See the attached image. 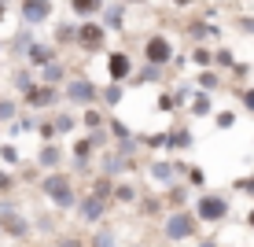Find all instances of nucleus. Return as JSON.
Here are the masks:
<instances>
[{"mask_svg": "<svg viewBox=\"0 0 254 247\" xmlns=\"http://www.w3.org/2000/svg\"><path fill=\"white\" fill-rule=\"evenodd\" d=\"M0 56H4V45H0Z\"/></svg>", "mask_w": 254, "mask_h": 247, "instance_id": "e2e57ef3", "label": "nucleus"}, {"mask_svg": "<svg viewBox=\"0 0 254 247\" xmlns=\"http://www.w3.org/2000/svg\"><path fill=\"white\" fill-rule=\"evenodd\" d=\"M37 192H41V199H45L48 207H56V214H66V210H74L77 199H81V188H77L74 173H70L66 166H63V170L45 173V177L37 181Z\"/></svg>", "mask_w": 254, "mask_h": 247, "instance_id": "f257e3e1", "label": "nucleus"}, {"mask_svg": "<svg viewBox=\"0 0 254 247\" xmlns=\"http://www.w3.org/2000/svg\"><path fill=\"white\" fill-rule=\"evenodd\" d=\"M48 118H52V126H56V137L59 140H63V137H77V129H81V114H77L74 107H66V103H63V107H56Z\"/></svg>", "mask_w": 254, "mask_h": 247, "instance_id": "dca6fc26", "label": "nucleus"}, {"mask_svg": "<svg viewBox=\"0 0 254 247\" xmlns=\"http://www.w3.org/2000/svg\"><path fill=\"white\" fill-rule=\"evenodd\" d=\"M77 114H81V129H89V133H96V129H107V118H111V114H103L100 103H96V107L77 111Z\"/></svg>", "mask_w": 254, "mask_h": 247, "instance_id": "c85d7f7f", "label": "nucleus"}, {"mask_svg": "<svg viewBox=\"0 0 254 247\" xmlns=\"http://www.w3.org/2000/svg\"><path fill=\"white\" fill-rule=\"evenodd\" d=\"M144 170H147V177L159 184V188H170L173 181H181L177 177V166H173V155H151V159H144Z\"/></svg>", "mask_w": 254, "mask_h": 247, "instance_id": "ddd939ff", "label": "nucleus"}, {"mask_svg": "<svg viewBox=\"0 0 254 247\" xmlns=\"http://www.w3.org/2000/svg\"><path fill=\"white\" fill-rule=\"evenodd\" d=\"M22 114V103L19 96H0V126H11L15 118Z\"/></svg>", "mask_w": 254, "mask_h": 247, "instance_id": "72a5a7b5", "label": "nucleus"}, {"mask_svg": "<svg viewBox=\"0 0 254 247\" xmlns=\"http://www.w3.org/2000/svg\"><path fill=\"white\" fill-rule=\"evenodd\" d=\"M115 210V203H107V199H100V196H92V192H81V199H77V207H74V214H77V222L81 225H107V214Z\"/></svg>", "mask_w": 254, "mask_h": 247, "instance_id": "423d86ee", "label": "nucleus"}, {"mask_svg": "<svg viewBox=\"0 0 254 247\" xmlns=\"http://www.w3.org/2000/svg\"><path fill=\"white\" fill-rule=\"evenodd\" d=\"M103 7H107V0H70V15H74L77 22L103 15Z\"/></svg>", "mask_w": 254, "mask_h": 247, "instance_id": "393cba45", "label": "nucleus"}, {"mask_svg": "<svg viewBox=\"0 0 254 247\" xmlns=\"http://www.w3.org/2000/svg\"><path fill=\"white\" fill-rule=\"evenodd\" d=\"M191 210H195V218L203 225H225L232 218V199L225 196V192L203 188V192H195V199H191Z\"/></svg>", "mask_w": 254, "mask_h": 247, "instance_id": "7ed1b4c3", "label": "nucleus"}, {"mask_svg": "<svg viewBox=\"0 0 254 247\" xmlns=\"http://www.w3.org/2000/svg\"><path fill=\"white\" fill-rule=\"evenodd\" d=\"M19 170L11 166H0V196H19Z\"/></svg>", "mask_w": 254, "mask_h": 247, "instance_id": "f704fd0d", "label": "nucleus"}, {"mask_svg": "<svg viewBox=\"0 0 254 247\" xmlns=\"http://www.w3.org/2000/svg\"><path fill=\"white\" fill-rule=\"evenodd\" d=\"M89 247H122V240L111 225H96L92 236H89Z\"/></svg>", "mask_w": 254, "mask_h": 247, "instance_id": "7c9ffc66", "label": "nucleus"}, {"mask_svg": "<svg viewBox=\"0 0 254 247\" xmlns=\"http://www.w3.org/2000/svg\"><path fill=\"white\" fill-rule=\"evenodd\" d=\"M136 210H140V218H144V222H162V218H166V199H162V192H140Z\"/></svg>", "mask_w": 254, "mask_h": 247, "instance_id": "a211bd4d", "label": "nucleus"}, {"mask_svg": "<svg viewBox=\"0 0 254 247\" xmlns=\"http://www.w3.org/2000/svg\"><path fill=\"white\" fill-rule=\"evenodd\" d=\"M66 159H70V155L63 152V144H59V140H45V144L37 148V155H33V163H37L45 173H52V170H63Z\"/></svg>", "mask_w": 254, "mask_h": 247, "instance_id": "4468645a", "label": "nucleus"}, {"mask_svg": "<svg viewBox=\"0 0 254 247\" xmlns=\"http://www.w3.org/2000/svg\"><path fill=\"white\" fill-rule=\"evenodd\" d=\"M37 82H45V85H56V89H63V85L70 82V70L63 59H52V63H45L37 70Z\"/></svg>", "mask_w": 254, "mask_h": 247, "instance_id": "aec40b11", "label": "nucleus"}, {"mask_svg": "<svg viewBox=\"0 0 254 247\" xmlns=\"http://www.w3.org/2000/svg\"><path fill=\"white\" fill-rule=\"evenodd\" d=\"M0 166H11V170H19V166H22V155H19V148H15L11 140L0 144Z\"/></svg>", "mask_w": 254, "mask_h": 247, "instance_id": "79ce46f5", "label": "nucleus"}, {"mask_svg": "<svg viewBox=\"0 0 254 247\" xmlns=\"http://www.w3.org/2000/svg\"><path fill=\"white\" fill-rule=\"evenodd\" d=\"M33 229H37V233H45V236L59 233V214H41V218H33Z\"/></svg>", "mask_w": 254, "mask_h": 247, "instance_id": "a18cd8bd", "label": "nucleus"}, {"mask_svg": "<svg viewBox=\"0 0 254 247\" xmlns=\"http://www.w3.org/2000/svg\"><path fill=\"white\" fill-rule=\"evenodd\" d=\"M185 181H188V188H191V192H203V188H206V170H203L199 163H191Z\"/></svg>", "mask_w": 254, "mask_h": 247, "instance_id": "c03bdc74", "label": "nucleus"}, {"mask_svg": "<svg viewBox=\"0 0 254 247\" xmlns=\"http://www.w3.org/2000/svg\"><path fill=\"white\" fill-rule=\"evenodd\" d=\"M232 192H240V196L254 199V173H243V177H236V181H232Z\"/></svg>", "mask_w": 254, "mask_h": 247, "instance_id": "49530a36", "label": "nucleus"}, {"mask_svg": "<svg viewBox=\"0 0 254 247\" xmlns=\"http://www.w3.org/2000/svg\"><path fill=\"white\" fill-rule=\"evenodd\" d=\"M140 148L144 152H166V129H155V133H136Z\"/></svg>", "mask_w": 254, "mask_h": 247, "instance_id": "e433bc0d", "label": "nucleus"}, {"mask_svg": "<svg viewBox=\"0 0 254 247\" xmlns=\"http://www.w3.org/2000/svg\"><path fill=\"white\" fill-rule=\"evenodd\" d=\"M107 133H111V140H115V144H118V140H129V137H136L133 129H129L126 122L118 118V114H111V118H107Z\"/></svg>", "mask_w": 254, "mask_h": 247, "instance_id": "ea45409f", "label": "nucleus"}, {"mask_svg": "<svg viewBox=\"0 0 254 247\" xmlns=\"http://www.w3.org/2000/svg\"><path fill=\"white\" fill-rule=\"evenodd\" d=\"M85 192H92V196H100V199L115 203V177H103V173H96V177L89 181V188H85Z\"/></svg>", "mask_w": 254, "mask_h": 247, "instance_id": "473e14b6", "label": "nucleus"}, {"mask_svg": "<svg viewBox=\"0 0 254 247\" xmlns=\"http://www.w3.org/2000/svg\"><path fill=\"white\" fill-rule=\"evenodd\" d=\"M0 240H4V233H0Z\"/></svg>", "mask_w": 254, "mask_h": 247, "instance_id": "0e129e2a", "label": "nucleus"}, {"mask_svg": "<svg viewBox=\"0 0 254 247\" xmlns=\"http://www.w3.org/2000/svg\"><path fill=\"white\" fill-rule=\"evenodd\" d=\"M236 67V52L229 45H217L214 48V70H232Z\"/></svg>", "mask_w": 254, "mask_h": 247, "instance_id": "37998d69", "label": "nucleus"}, {"mask_svg": "<svg viewBox=\"0 0 254 247\" xmlns=\"http://www.w3.org/2000/svg\"><path fill=\"white\" fill-rule=\"evenodd\" d=\"M37 122H41V118H33V111H22L19 118L7 126V137L15 140V137H22V133H37Z\"/></svg>", "mask_w": 254, "mask_h": 247, "instance_id": "2f4dec72", "label": "nucleus"}, {"mask_svg": "<svg viewBox=\"0 0 254 247\" xmlns=\"http://www.w3.org/2000/svg\"><path fill=\"white\" fill-rule=\"evenodd\" d=\"M185 111H188V118H195V122H199V118H214V111H217V107H214V96H210V92H199V89H195Z\"/></svg>", "mask_w": 254, "mask_h": 247, "instance_id": "412c9836", "label": "nucleus"}, {"mask_svg": "<svg viewBox=\"0 0 254 247\" xmlns=\"http://www.w3.org/2000/svg\"><path fill=\"white\" fill-rule=\"evenodd\" d=\"M52 45H77V19L74 22H59L56 26V41H52Z\"/></svg>", "mask_w": 254, "mask_h": 247, "instance_id": "c9c22d12", "label": "nucleus"}, {"mask_svg": "<svg viewBox=\"0 0 254 247\" xmlns=\"http://www.w3.org/2000/svg\"><path fill=\"white\" fill-rule=\"evenodd\" d=\"M236 26H240V30H243V33H254V19H240V22H236Z\"/></svg>", "mask_w": 254, "mask_h": 247, "instance_id": "5fc2aeb1", "label": "nucleus"}, {"mask_svg": "<svg viewBox=\"0 0 254 247\" xmlns=\"http://www.w3.org/2000/svg\"><path fill=\"white\" fill-rule=\"evenodd\" d=\"M236 122H240V114H236L232 107L214 111V126H217V133H229V129H236Z\"/></svg>", "mask_w": 254, "mask_h": 247, "instance_id": "58836bf2", "label": "nucleus"}, {"mask_svg": "<svg viewBox=\"0 0 254 247\" xmlns=\"http://www.w3.org/2000/svg\"><path fill=\"white\" fill-rule=\"evenodd\" d=\"M173 7H195V0H170Z\"/></svg>", "mask_w": 254, "mask_h": 247, "instance_id": "4d7b16f0", "label": "nucleus"}, {"mask_svg": "<svg viewBox=\"0 0 254 247\" xmlns=\"http://www.w3.org/2000/svg\"><path fill=\"white\" fill-rule=\"evenodd\" d=\"M243 225H247V229H251V233H254V203H251V210H247V218H243Z\"/></svg>", "mask_w": 254, "mask_h": 247, "instance_id": "6e6d98bb", "label": "nucleus"}, {"mask_svg": "<svg viewBox=\"0 0 254 247\" xmlns=\"http://www.w3.org/2000/svg\"><path fill=\"white\" fill-rule=\"evenodd\" d=\"M133 170H136V159H122V155H115V152H103L100 166H96V173L115 177V181H122L126 173H133Z\"/></svg>", "mask_w": 254, "mask_h": 247, "instance_id": "f3484780", "label": "nucleus"}, {"mask_svg": "<svg viewBox=\"0 0 254 247\" xmlns=\"http://www.w3.org/2000/svg\"><path fill=\"white\" fill-rule=\"evenodd\" d=\"M7 19V4H0V22H4Z\"/></svg>", "mask_w": 254, "mask_h": 247, "instance_id": "bf43d9fd", "label": "nucleus"}, {"mask_svg": "<svg viewBox=\"0 0 254 247\" xmlns=\"http://www.w3.org/2000/svg\"><path fill=\"white\" fill-rule=\"evenodd\" d=\"M56 15V0H19V19L22 26H45Z\"/></svg>", "mask_w": 254, "mask_h": 247, "instance_id": "f8f14e48", "label": "nucleus"}, {"mask_svg": "<svg viewBox=\"0 0 254 247\" xmlns=\"http://www.w3.org/2000/svg\"><path fill=\"white\" fill-rule=\"evenodd\" d=\"M191 148H195V133H191L188 122H177V126L166 129V152L170 155H185Z\"/></svg>", "mask_w": 254, "mask_h": 247, "instance_id": "2eb2a0df", "label": "nucleus"}, {"mask_svg": "<svg viewBox=\"0 0 254 247\" xmlns=\"http://www.w3.org/2000/svg\"><path fill=\"white\" fill-rule=\"evenodd\" d=\"M63 103L74 107V111L96 107V103H100V85H96L89 74H70V82L63 85Z\"/></svg>", "mask_w": 254, "mask_h": 247, "instance_id": "20e7f679", "label": "nucleus"}, {"mask_svg": "<svg viewBox=\"0 0 254 247\" xmlns=\"http://www.w3.org/2000/svg\"><path fill=\"white\" fill-rule=\"evenodd\" d=\"M0 233H4V240L26 244L37 229H33V218L26 210H11V214H0Z\"/></svg>", "mask_w": 254, "mask_h": 247, "instance_id": "1a4fd4ad", "label": "nucleus"}, {"mask_svg": "<svg viewBox=\"0 0 254 247\" xmlns=\"http://www.w3.org/2000/svg\"><path fill=\"white\" fill-rule=\"evenodd\" d=\"M214 4H229V0H214Z\"/></svg>", "mask_w": 254, "mask_h": 247, "instance_id": "052dcab7", "label": "nucleus"}, {"mask_svg": "<svg viewBox=\"0 0 254 247\" xmlns=\"http://www.w3.org/2000/svg\"><path fill=\"white\" fill-rule=\"evenodd\" d=\"M52 247H89V240L77 236V233H63V236H56V244H52Z\"/></svg>", "mask_w": 254, "mask_h": 247, "instance_id": "de8ad7c7", "label": "nucleus"}, {"mask_svg": "<svg viewBox=\"0 0 254 247\" xmlns=\"http://www.w3.org/2000/svg\"><path fill=\"white\" fill-rule=\"evenodd\" d=\"M52 59H59V56H56V45H45V41H33V45L26 48V67H33V70H41L45 63H52Z\"/></svg>", "mask_w": 254, "mask_h": 247, "instance_id": "4be33fe9", "label": "nucleus"}, {"mask_svg": "<svg viewBox=\"0 0 254 247\" xmlns=\"http://www.w3.org/2000/svg\"><path fill=\"white\" fill-rule=\"evenodd\" d=\"M162 199H166V210H188L195 192L188 188V181H173L170 188H162Z\"/></svg>", "mask_w": 254, "mask_h": 247, "instance_id": "6ab92c4d", "label": "nucleus"}, {"mask_svg": "<svg viewBox=\"0 0 254 247\" xmlns=\"http://www.w3.org/2000/svg\"><path fill=\"white\" fill-rule=\"evenodd\" d=\"M111 152L122 155V159H136L144 148H140V137H129V140H118V144H111Z\"/></svg>", "mask_w": 254, "mask_h": 247, "instance_id": "a19ab883", "label": "nucleus"}, {"mask_svg": "<svg viewBox=\"0 0 254 247\" xmlns=\"http://www.w3.org/2000/svg\"><path fill=\"white\" fill-rule=\"evenodd\" d=\"M188 56H191V63H195L199 70H210V67H214V48H210V45H191Z\"/></svg>", "mask_w": 254, "mask_h": 247, "instance_id": "4c0bfd02", "label": "nucleus"}, {"mask_svg": "<svg viewBox=\"0 0 254 247\" xmlns=\"http://www.w3.org/2000/svg\"><path fill=\"white\" fill-rule=\"evenodd\" d=\"M122 4H129V7H144L147 0H122Z\"/></svg>", "mask_w": 254, "mask_h": 247, "instance_id": "13d9d810", "label": "nucleus"}, {"mask_svg": "<svg viewBox=\"0 0 254 247\" xmlns=\"http://www.w3.org/2000/svg\"><path fill=\"white\" fill-rule=\"evenodd\" d=\"M107 37H111V30L100 19H85V22H77V45L74 48H81L85 56H96V52L107 48Z\"/></svg>", "mask_w": 254, "mask_h": 247, "instance_id": "6e6552de", "label": "nucleus"}, {"mask_svg": "<svg viewBox=\"0 0 254 247\" xmlns=\"http://www.w3.org/2000/svg\"><path fill=\"white\" fill-rule=\"evenodd\" d=\"M195 247H221V240H217V236H199Z\"/></svg>", "mask_w": 254, "mask_h": 247, "instance_id": "864d4df0", "label": "nucleus"}, {"mask_svg": "<svg viewBox=\"0 0 254 247\" xmlns=\"http://www.w3.org/2000/svg\"><path fill=\"white\" fill-rule=\"evenodd\" d=\"M140 192H144V188H140L136 181H129V177L115 181V207H136Z\"/></svg>", "mask_w": 254, "mask_h": 247, "instance_id": "5701e85b", "label": "nucleus"}, {"mask_svg": "<svg viewBox=\"0 0 254 247\" xmlns=\"http://www.w3.org/2000/svg\"><path fill=\"white\" fill-rule=\"evenodd\" d=\"M33 85H37V70H33V67H26V63H22V67H15V70H11V89L19 92V96H22L26 89H33Z\"/></svg>", "mask_w": 254, "mask_h": 247, "instance_id": "cd10ccee", "label": "nucleus"}, {"mask_svg": "<svg viewBox=\"0 0 254 247\" xmlns=\"http://www.w3.org/2000/svg\"><path fill=\"white\" fill-rule=\"evenodd\" d=\"M63 89H56V85H45V82H37L33 89H26L19 96V103H22V111H33V114H52L56 107H63Z\"/></svg>", "mask_w": 254, "mask_h": 247, "instance_id": "39448f33", "label": "nucleus"}, {"mask_svg": "<svg viewBox=\"0 0 254 247\" xmlns=\"http://www.w3.org/2000/svg\"><path fill=\"white\" fill-rule=\"evenodd\" d=\"M122 100H126V85H115V82L100 85V107L103 111H115Z\"/></svg>", "mask_w": 254, "mask_h": 247, "instance_id": "bb28decb", "label": "nucleus"}, {"mask_svg": "<svg viewBox=\"0 0 254 247\" xmlns=\"http://www.w3.org/2000/svg\"><path fill=\"white\" fill-rule=\"evenodd\" d=\"M126 7L129 4H122V0H118V4H107V7H103V15H100V22L107 26V30L122 33V30H126Z\"/></svg>", "mask_w": 254, "mask_h": 247, "instance_id": "a878e982", "label": "nucleus"}, {"mask_svg": "<svg viewBox=\"0 0 254 247\" xmlns=\"http://www.w3.org/2000/svg\"><path fill=\"white\" fill-rule=\"evenodd\" d=\"M37 137H41V144H45V140H59V137H56V126H52V118H48V114L37 122Z\"/></svg>", "mask_w": 254, "mask_h": 247, "instance_id": "09e8293b", "label": "nucleus"}, {"mask_svg": "<svg viewBox=\"0 0 254 247\" xmlns=\"http://www.w3.org/2000/svg\"><path fill=\"white\" fill-rule=\"evenodd\" d=\"M96 163V148L89 133H77L70 140V173H89V166Z\"/></svg>", "mask_w": 254, "mask_h": 247, "instance_id": "9b49d317", "label": "nucleus"}, {"mask_svg": "<svg viewBox=\"0 0 254 247\" xmlns=\"http://www.w3.org/2000/svg\"><path fill=\"white\" fill-rule=\"evenodd\" d=\"M11 210H22L15 196H0V214H11Z\"/></svg>", "mask_w": 254, "mask_h": 247, "instance_id": "603ef678", "label": "nucleus"}, {"mask_svg": "<svg viewBox=\"0 0 254 247\" xmlns=\"http://www.w3.org/2000/svg\"><path fill=\"white\" fill-rule=\"evenodd\" d=\"M162 240L166 244H195L203 236V222L195 218V210H166L162 218Z\"/></svg>", "mask_w": 254, "mask_h": 247, "instance_id": "f03ea898", "label": "nucleus"}, {"mask_svg": "<svg viewBox=\"0 0 254 247\" xmlns=\"http://www.w3.org/2000/svg\"><path fill=\"white\" fill-rule=\"evenodd\" d=\"M144 63H155V67H173L177 63V45H173L166 33H147L144 37Z\"/></svg>", "mask_w": 254, "mask_h": 247, "instance_id": "0eeeda50", "label": "nucleus"}, {"mask_svg": "<svg viewBox=\"0 0 254 247\" xmlns=\"http://www.w3.org/2000/svg\"><path fill=\"white\" fill-rule=\"evenodd\" d=\"M191 85H195L199 92H210V96H214V92L225 89V74H221V70H214V67H210V70H199Z\"/></svg>", "mask_w": 254, "mask_h": 247, "instance_id": "b1692460", "label": "nucleus"}, {"mask_svg": "<svg viewBox=\"0 0 254 247\" xmlns=\"http://www.w3.org/2000/svg\"><path fill=\"white\" fill-rule=\"evenodd\" d=\"M162 78H166L162 67L144 63V67H136V74H133V82H129V85H162Z\"/></svg>", "mask_w": 254, "mask_h": 247, "instance_id": "c756f323", "label": "nucleus"}, {"mask_svg": "<svg viewBox=\"0 0 254 247\" xmlns=\"http://www.w3.org/2000/svg\"><path fill=\"white\" fill-rule=\"evenodd\" d=\"M159 111H162V114H173V111H181V103L173 100V92H170V89H166V92H159Z\"/></svg>", "mask_w": 254, "mask_h": 247, "instance_id": "8fccbe9b", "label": "nucleus"}, {"mask_svg": "<svg viewBox=\"0 0 254 247\" xmlns=\"http://www.w3.org/2000/svg\"><path fill=\"white\" fill-rule=\"evenodd\" d=\"M133 74H136V63H133V56H129L126 48L107 52V82L129 85V82H133Z\"/></svg>", "mask_w": 254, "mask_h": 247, "instance_id": "9d476101", "label": "nucleus"}, {"mask_svg": "<svg viewBox=\"0 0 254 247\" xmlns=\"http://www.w3.org/2000/svg\"><path fill=\"white\" fill-rule=\"evenodd\" d=\"M236 96H240V103H243V111H247V114H254V85H247V89H240V92H236Z\"/></svg>", "mask_w": 254, "mask_h": 247, "instance_id": "3c124183", "label": "nucleus"}, {"mask_svg": "<svg viewBox=\"0 0 254 247\" xmlns=\"http://www.w3.org/2000/svg\"><path fill=\"white\" fill-rule=\"evenodd\" d=\"M0 4H11V0H0Z\"/></svg>", "mask_w": 254, "mask_h": 247, "instance_id": "680f3d73", "label": "nucleus"}]
</instances>
